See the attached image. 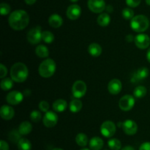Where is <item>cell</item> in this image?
I'll list each match as a JSON object with an SVG mask.
<instances>
[{
	"instance_id": "obj_28",
	"label": "cell",
	"mask_w": 150,
	"mask_h": 150,
	"mask_svg": "<svg viewBox=\"0 0 150 150\" xmlns=\"http://www.w3.org/2000/svg\"><path fill=\"white\" fill-rule=\"evenodd\" d=\"M146 93H147V90L143 85H139V86L136 87L133 91V95L137 99H142L146 96Z\"/></svg>"
},
{
	"instance_id": "obj_27",
	"label": "cell",
	"mask_w": 150,
	"mask_h": 150,
	"mask_svg": "<svg viewBox=\"0 0 150 150\" xmlns=\"http://www.w3.org/2000/svg\"><path fill=\"white\" fill-rule=\"evenodd\" d=\"M18 150H31L32 144L28 139L22 138L18 142Z\"/></svg>"
},
{
	"instance_id": "obj_7",
	"label": "cell",
	"mask_w": 150,
	"mask_h": 150,
	"mask_svg": "<svg viewBox=\"0 0 150 150\" xmlns=\"http://www.w3.org/2000/svg\"><path fill=\"white\" fill-rule=\"evenodd\" d=\"M117 126L111 121H105L101 124L100 132L105 138H111L115 134Z\"/></svg>"
},
{
	"instance_id": "obj_17",
	"label": "cell",
	"mask_w": 150,
	"mask_h": 150,
	"mask_svg": "<svg viewBox=\"0 0 150 150\" xmlns=\"http://www.w3.org/2000/svg\"><path fill=\"white\" fill-rule=\"evenodd\" d=\"M0 114H1V117L4 120H10L14 117V109L11 106L3 105L1 106V110H0Z\"/></svg>"
},
{
	"instance_id": "obj_16",
	"label": "cell",
	"mask_w": 150,
	"mask_h": 150,
	"mask_svg": "<svg viewBox=\"0 0 150 150\" xmlns=\"http://www.w3.org/2000/svg\"><path fill=\"white\" fill-rule=\"evenodd\" d=\"M122 88V84L118 79H113L109 82L108 85V90L109 93L113 95L120 94Z\"/></svg>"
},
{
	"instance_id": "obj_40",
	"label": "cell",
	"mask_w": 150,
	"mask_h": 150,
	"mask_svg": "<svg viewBox=\"0 0 150 150\" xmlns=\"http://www.w3.org/2000/svg\"><path fill=\"white\" fill-rule=\"evenodd\" d=\"M139 150H150V142H144L140 146Z\"/></svg>"
},
{
	"instance_id": "obj_18",
	"label": "cell",
	"mask_w": 150,
	"mask_h": 150,
	"mask_svg": "<svg viewBox=\"0 0 150 150\" xmlns=\"http://www.w3.org/2000/svg\"><path fill=\"white\" fill-rule=\"evenodd\" d=\"M89 147L92 150H100L104 146V142L100 137H93L89 142Z\"/></svg>"
},
{
	"instance_id": "obj_25",
	"label": "cell",
	"mask_w": 150,
	"mask_h": 150,
	"mask_svg": "<svg viewBox=\"0 0 150 150\" xmlns=\"http://www.w3.org/2000/svg\"><path fill=\"white\" fill-rule=\"evenodd\" d=\"M35 53L40 58H45V57H48V55H49L48 49L45 45H42V44L36 47V49H35Z\"/></svg>"
},
{
	"instance_id": "obj_3",
	"label": "cell",
	"mask_w": 150,
	"mask_h": 150,
	"mask_svg": "<svg viewBox=\"0 0 150 150\" xmlns=\"http://www.w3.org/2000/svg\"><path fill=\"white\" fill-rule=\"evenodd\" d=\"M130 26L136 32H143L149 26V21L144 15H137L131 19Z\"/></svg>"
},
{
	"instance_id": "obj_34",
	"label": "cell",
	"mask_w": 150,
	"mask_h": 150,
	"mask_svg": "<svg viewBox=\"0 0 150 150\" xmlns=\"http://www.w3.org/2000/svg\"><path fill=\"white\" fill-rule=\"evenodd\" d=\"M10 10H11V7L7 3L3 2L0 4V12L2 16L8 15L10 13Z\"/></svg>"
},
{
	"instance_id": "obj_26",
	"label": "cell",
	"mask_w": 150,
	"mask_h": 150,
	"mask_svg": "<svg viewBox=\"0 0 150 150\" xmlns=\"http://www.w3.org/2000/svg\"><path fill=\"white\" fill-rule=\"evenodd\" d=\"M76 142L79 146L84 147L86 146L88 144V142H89V139H88V137L86 134L82 133V132H80V133L78 134L76 137Z\"/></svg>"
},
{
	"instance_id": "obj_5",
	"label": "cell",
	"mask_w": 150,
	"mask_h": 150,
	"mask_svg": "<svg viewBox=\"0 0 150 150\" xmlns=\"http://www.w3.org/2000/svg\"><path fill=\"white\" fill-rule=\"evenodd\" d=\"M86 85L83 81L77 80L74 82L72 87V93L75 98L80 99L86 94Z\"/></svg>"
},
{
	"instance_id": "obj_24",
	"label": "cell",
	"mask_w": 150,
	"mask_h": 150,
	"mask_svg": "<svg viewBox=\"0 0 150 150\" xmlns=\"http://www.w3.org/2000/svg\"><path fill=\"white\" fill-rule=\"evenodd\" d=\"M97 22L101 26H106L111 22V17L106 13H103L99 15L97 19Z\"/></svg>"
},
{
	"instance_id": "obj_11",
	"label": "cell",
	"mask_w": 150,
	"mask_h": 150,
	"mask_svg": "<svg viewBox=\"0 0 150 150\" xmlns=\"http://www.w3.org/2000/svg\"><path fill=\"white\" fill-rule=\"evenodd\" d=\"M58 119V116L57 113L53 111H48L45 113V116H43L42 121L46 127L51 128L57 125Z\"/></svg>"
},
{
	"instance_id": "obj_9",
	"label": "cell",
	"mask_w": 150,
	"mask_h": 150,
	"mask_svg": "<svg viewBox=\"0 0 150 150\" xmlns=\"http://www.w3.org/2000/svg\"><path fill=\"white\" fill-rule=\"evenodd\" d=\"M87 5L89 10L95 13H100L106 8L104 0H88Z\"/></svg>"
},
{
	"instance_id": "obj_4",
	"label": "cell",
	"mask_w": 150,
	"mask_h": 150,
	"mask_svg": "<svg viewBox=\"0 0 150 150\" xmlns=\"http://www.w3.org/2000/svg\"><path fill=\"white\" fill-rule=\"evenodd\" d=\"M57 69L56 63L52 59H46L43 60L39 66L38 71L42 77L49 78L54 74Z\"/></svg>"
},
{
	"instance_id": "obj_1",
	"label": "cell",
	"mask_w": 150,
	"mask_h": 150,
	"mask_svg": "<svg viewBox=\"0 0 150 150\" xmlns=\"http://www.w3.org/2000/svg\"><path fill=\"white\" fill-rule=\"evenodd\" d=\"M10 27L14 30H22L28 26L29 16L23 10H16L10 13L8 19Z\"/></svg>"
},
{
	"instance_id": "obj_20",
	"label": "cell",
	"mask_w": 150,
	"mask_h": 150,
	"mask_svg": "<svg viewBox=\"0 0 150 150\" xmlns=\"http://www.w3.org/2000/svg\"><path fill=\"white\" fill-rule=\"evenodd\" d=\"M52 107L54 111L62 113L66 110L67 107V103L65 100L62 99H59L53 103Z\"/></svg>"
},
{
	"instance_id": "obj_19",
	"label": "cell",
	"mask_w": 150,
	"mask_h": 150,
	"mask_svg": "<svg viewBox=\"0 0 150 150\" xmlns=\"http://www.w3.org/2000/svg\"><path fill=\"white\" fill-rule=\"evenodd\" d=\"M48 23L52 27L59 28L62 25L63 19L59 15L52 14L48 19Z\"/></svg>"
},
{
	"instance_id": "obj_12",
	"label": "cell",
	"mask_w": 150,
	"mask_h": 150,
	"mask_svg": "<svg viewBox=\"0 0 150 150\" xmlns=\"http://www.w3.org/2000/svg\"><path fill=\"white\" fill-rule=\"evenodd\" d=\"M23 95L21 92L18 91H13L8 93L6 96V100L7 103L12 105H16L18 104L23 101Z\"/></svg>"
},
{
	"instance_id": "obj_39",
	"label": "cell",
	"mask_w": 150,
	"mask_h": 150,
	"mask_svg": "<svg viewBox=\"0 0 150 150\" xmlns=\"http://www.w3.org/2000/svg\"><path fill=\"white\" fill-rule=\"evenodd\" d=\"M0 150H9V145L4 140L0 141Z\"/></svg>"
},
{
	"instance_id": "obj_10",
	"label": "cell",
	"mask_w": 150,
	"mask_h": 150,
	"mask_svg": "<svg viewBox=\"0 0 150 150\" xmlns=\"http://www.w3.org/2000/svg\"><path fill=\"white\" fill-rule=\"evenodd\" d=\"M134 42L138 48L141 49H145L149 46L150 38L146 34L141 33L135 37Z\"/></svg>"
},
{
	"instance_id": "obj_13",
	"label": "cell",
	"mask_w": 150,
	"mask_h": 150,
	"mask_svg": "<svg viewBox=\"0 0 150 150\" xmlns=\"http://www.w3.org/2000/svg\"><path fill=\"white\" fill-rule=\"evenodd\" d=\"M122 127L125 133L127 135H135L138 131L137 124L131 119H127V120H125L124 122H122Z\"/></svg>"
},
{
	"instance_id": "obj_21",
	"label": "cell",
	"mask_w": 150,
	"mask_h": 150,
	"mask_svg": "<svg viewBox=\"0 0 150 150\" xmlns=\"http://www.w3.org/2000/svg\"><path fill=\"white\" fill-rule=\"evenodd\" d=\"M88 52L92 57H97L100 55L101 53H102V48H101L100 44H96V43H92L88 47Z\"/></svg>"
},
{
	"instance_id": "obj_29",
	"label": "cell",
	"mask_w": 150,
	"mask_h": 150,
	"mask_svg": "<svg viewBox=\"0 0 150 150\" xmlns=\"http://www.w3.org/2000/svg\"><path fill=\"white\" fill-rule=\"evenodd\" d=\"M108 146L111 150H120L122 148V143L117 138H111L108 141Z\"/></svg>"
},
{
	"instance_id": "obj_42",
	"label": "cell",
	"mask_w": 150,
	"mask_h": 150,
	"mask_svg": "<svg viewBox=\"0 0 150 150\" xmlns=\"http://www.w3.org/2000/svg\"><path fill=\"white\" fill-rule=\"evenodd\" d=\"M24 1L26 4H28V5H32V4H34L36 2L37 0H24Z\"/></svg>"
},
{
	"instance_id": "obj_8",
	"label": "cell",
	"mask_w": 150,
	"mask_h": 150,
	"mask_svg": "<svg viewBox=\"0 0 150 150\" xmlns=\"http://www.w3.org/2000/svg\"><path fill=\"white\" fill-rule=\"evenodd\" d=\"M135 98L131 95H125L119 101V106L123 111H129L135 105Z\"/></svg>"
},
{
	"instance_id": "obj_46",
	"label": "cell",
	"mask_w": 150,
	"mask_h": 150,
	"mask_svg": "<svg viewBox=\"0 0 150 150\" xmlns=\"http://www.w3.org/2000/svg\"><path fill=\"white\" fill-rule=\"evenodd\" d=\"M146 1V3L148 4V5L150 6V0H145Z\"/></svg>"
},
{
	"instance_id": "obj_44",
	"label": "cell",
	"mask_w": 150,
	"mask_h": 150,
	"mask_svg": "<svg viewBox=\"0 0 150 150\" xmlns=\"http://www.w3.org/2000/svg\"><path fill=\"white\" fill-rule=\"evenodd\" d=\"M146 59H147L148 61L150 63V48L148 49L147 52H146Z\"/></svg>"
},
{
	"instance_id": "obj_45",
	"label": "cell",
	"mask_w": 150,
	"mask_h": 150,
	"mask_svg": "<svg viewBox=\"0 0 150 150\" xmlns=\"http://www.w3.org/2000/svg\"><path fill=\"white\" fill-rule=\"evenodd\" d=\"M105 9H106L108 12H113V7H111V5H108V7H106V8Z\"/></svg>"
},
{
	"instance_id": "obj_47",
	"label": "cell",
	"mask_w": 150,
	"mask_h": 150,
	"mask_svg": "<svg viewBox=\"0 0 150 150\" xmlns=\"http://www.w3.org/2000/svg\"><path fill=\"white\" fill-rule=\"evenodd\" d=\"M52 150H63V149L61 148H54V149H52Z\"/></svg>"
},
{
	"instance_id": "obj_2",
	"label": "cell",
	"mask_w": 150,
	"mask_h": 150,
	"mask_svg": "<svg viewBox=\"0 0 150 150\" xmlns=\"http://www.w3.org/2000/svg\"><path fill=\"white\" fill-rule=\"evenodd\" d=\"M29 70L26 65L23 63H16L10 69V76L14 82H23L27 79Z\"/></svg>"
},
{
	"instance_id": "obj_37",
	"label": "cell",
	"mask_w": 150,
	"mask_h": 150,
	"mask_svg": "<svg viewBox=\"0 0 150 150\" xmlns=\"http://www.w3.org/2000/svg\"><path fill=\"white\" fill-rule=\"evenodd\" d=\"M142 2V0H126V4L129 7H136Z\"/></svg>"
},
{
	"instance_id": "obj_43",
	"label": "cell",
	"mask_w": 150,
	"mask_h": 150,
	"mask_svg": "<svg viewBox=\"0 0 150 150\" xmlns=\"http://www.w3.org/2000/svg\"><path fill=\"white\" fill-rule=\"evenodd\" d=\"M121 150H135V149L132 146H126L123 147Z\"/></svg>"
},
{
	"instance_id": "obj_48",
	"label": "cell",
	"mask_w": 150,
	"mask_h": 150,
	"mask_svg": "<svg viewBox=\"0 0 150 150\" xmlns=\"http://www.w3.org/2000/svg\"><path fill=\"white\" fill-rule=\"evenodd\" d=\"M70 1H72V2H77L78 1H79V0H70Z\"/></svg>"
},
{
	"instance_id": "obj_49",
	"label": "cell",
	"mask_w": 150,
	"mask_h": 150,
	"mask_svg": "<svg viewBox=\"0 0 150 150\" xmlns=\"http://www.w3.org/2000/svg\"><path fill=\"white\" fill-rule=\"evenodd\" d=\"M81 150H90V149H89L84 148V149H81Z\"/></svg>"
},
{
	"instance_id": "obj_6",
	"label": "cell",
	"mask_w": 150,
	"mask_h": 150,
	"mask_svg": "<svg viewBox=\"0 0 150 150\" xmlns=\"http://www.w3.org/2000/svg\"><path fill=\"white\" fill-rule=\"evenodd\" d=\"M42 29L40 26L33 27L28 32L27 40L31 44H39L42 39Z\"/></svg>"
},
{
	"instance_id": "obj_32",
	"label": "cell",
	"mask_w": 150,
	"mask_h": 150,
	"mask_svg": "<svg viewBox=\"0 0 150 150\" xmlns=\"http://www.w3.org/2000/svg\"><path fill=\"white\" fill-rule=\"evenodd\" d=\"M122 17L126 20H131L134 17V11L130 7H126L122 10Z\"/></svg>"
},
{
	"instance_id": "obj_23",
	"label": "cell",
	"mask_w": 150,
	"mask_h": 150,
	"mask_svg": "<svg viewBox=\"0 0 150 150\" xmlns=\"http://www.w3.org/2000/svg\"><path fill=\"white\" fill-rule=\"evenodd\" d=\"M83 107V103L79 99H73L69 104V108L72 113H78L80 111Z\"/></svg>"
},
{
	"instance_id": "obj_41",
	"label": "cell",
	"mask_w": 150,
	"mask_h": 150,
	"mask_svg": "<svg viewBox=\"0 0 150 150\" xmlns=\"http://www.w3.org/2000/svg\"><path fill=\"white\" fill-rule=\"evenodd\" d=\"M135 38L132 35H128L126 36V41L127 42H132V41H134Z\"/></svg>"
},
{
	"instance_id": "obj_38",
	"label": "cell",
	"mask_w": 150,
	"mask_h": 150,
	"mask_svg": "<svg viewBox=\"0 0 150 150\" xmlns=\"http://www.w3.org/2000/svg\"><path fill=\"white\" fill-rule=\"evenodd\" d=\"M7 69L6 66H4L2 63L0 65V78L3 79L4 76L7 75Z\"/></svg>"
},
{
	"instance_id": "obj_31",
	"label": "cell",
	"mask_w": 150,
	"mask_h": 150,
	"mask_svg": "<svg viewBox=\"0 0 150 150\" xmlns=\"http://www.w3.org/2000/svg\"><path fill=\"white\" fill-rule=\"evenodd\" d=\"M42 39L46 44H51L54 41V35L50 31H43L42 34Z\"/></svg>"
},
{
	"instance_id": "obj_36",
	"label": "cell",
	"mask_w": 150,
	"mask_h": 150,
	"mask_svg": "<svg viewBox=\"0 0 150 150\" xmlns=\"http://www.w3.org/2000/svg\"><path fill=\"white\" fill-rule=\"evenodd\" d=\"M39 109L42 112L46 113L49 110V104L46 101H41L39 103Z\"/></svg>"
},
{
	"instance_id": "obj_22",
	"label": "cell",
	"mask_w": 150,
	"mask_h": 150,
	"mask_svg": "<svg viewBox=\"0 0 150 150\" xmlns=\"http://www.w3.org/2000/svg\"><path fill=\"white\" fill-rule=\"evenodd\" d=\"M32 130V125L30 122L25 121L20 124L18 127V132L21 135H26L30 133Z\"/></svg>"
},
{
	"instance_id": "obj_35",
	"label": "cell",
	"mask_w": 150,
	"mask_h": 150,
	"mask_svg": "<svg viewBox=\"0 0 150 150\" xmlns=\"http://www.w3.org/2000/svg\"><path fill=\"white\" fill-rule=\"evenodd\" d=\"M21 134L20 132H18V130H13L9 135V138L11 141L14 143H18L19 141V140L21 139Z\"/></svg>"
},
{
	"instance_id": "obj_33",
	"label": "cell",
	"mask_w": 150,
	"mask_h": 150,
	"mask_svg": "<svg viewBox=\"0 0 150 150\" xmlns=\"http://www.w3.org/2000/svg\"><path fill=\"white\" fill-rule=\"evenodd\" d=\"M30 119L35 123H38L42 119V115L39 110H33L30 113Z\"/></svg>"
},
{
	"instance_id": "obj_15",
	"label": "cell",
	"mask_w": 150,
	"mask_h": 150,
	"mask_svg": "<svg viewBox=\"0 0 150 150\" xmlns=\"http://www.w3.org/2000/svg\"><path fill=\"white\" fill-rule=\"evenodd\" d=\"M149 69L146 67H142L138 69L136 71H135L134 74L133 75L131 78V82L133 83H136L140 81L144 80L149 76Z\"/></svg>"
},
{
	"instance_id": "obj_14",
	"label": "cell",
	"mask_w": 150,
	"mask_h": 150,
	"mask_svg": "<svg viewBox=\"0 0 150 150\" xmlns=\"http://www.w3.org/2000/svg\"><path fill=\"white\" fill-rule=\"evenodd\" d=\"M66 14H67V18L70 20H76L81 16V8L80 6L76 4H71L67 7Z\"/></svg>"
},
{
	"instance_id": "obj_30",
	"label": "cell",
	"mask_w": 150,
	"mask_h": 150,
	"mask_svg": "<svg viewBox=\"0 0 150 150\" xmlns=\"http://www.w3.org/2000/svg\"><path fill=\"white\" fill-rule=\"evenodd\" d=\"M1 88L3 91H8L13 86V80L10 78H4L1 81Z\"/></svg>"
}]
</instances>
